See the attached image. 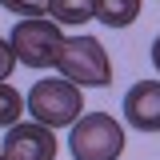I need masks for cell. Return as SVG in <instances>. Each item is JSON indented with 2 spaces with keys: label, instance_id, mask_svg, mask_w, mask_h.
<instances>
[{
  "label": "cell",
  "instance_id": "cell-1",
  "mask_svg": "<svg viewBox=\"0 0 160 160\" xmlns=\"http://www.w3.org/2000/svg\"><path fill=\"white\" fill-rule=\"evenodd\" d=\"M56 72L76 88H104L112 84V60L96 36H68L60 48Z\"/></svg>",
  "mask_w": 160,
  "mask_h": 160
},
{
  "label": "cell",
  "instance_id": "cell-2",
  "mask_svg": "<svg viewBox=\"0 0 160 160\" xmlns=\"http://www.w3.org/2000/svg\"><path fill=\"white\" fill-rule=\"evenodd\" d=\"M64 40L68 36L60 32L56 20L32 16V20H16V24H12L8 44H12V52H16V60L24 64V68H56Z\"/></svg>",
  "mask_w": 160,
  "mask_h": 160
},
{
  "label": "cell",
  "instance_id": "cell-3",
  "mask_svg": "<svg viewBox=\"0 0 160 160\" xmlns=\"http://www.w3.org/2000/svg\"><path fill=\"white\" fill-rule=\"evenodd\" d=\"M80 92L84 88L68 84V80H36L24 100H28V112H32L36 124H44V128H68L84 112V96Z\"/></svg>",
  "mask_w": 160,
  "mask_h": 160
},
{
  "label": "cell",
  "instance_id": "cell-4",
  "mask_svg": "<svg viewBox=\"0 0 160 160\" xmlns=\"http://www.w3.org/2000/svg\"><path fill=\"white\" fill-rule=\"evenodd\" d=\"M68 148H72L76 160H120V152H124V128L108 112H84L72 124Z\"/></svg>",
  "mask_w": 160,
  "mask_h": 160
},
{
  "label": "cell",
  "instance_id": "cell-5",
  "mask_svg": "<svg viewBox=\"0 0 160 160\" xmlns=\"http://www.w3.org/2000/svg\"><path fill=\"white\" fill-rule=\"evenodd\" d=\"M0 156L4 160H56V136H52V128H44L36 120L16 124L0 140Z\"/></svg>",
  "mask_w": 160,
  "mask_h": 160
},
{
  "label": "cell",
  "instance_id": "cell-6",
  "mask_svg": "<svg viewBox=\"0 0 160 160\" xmlns=\"http://www.w3.org/2000/svg\"><path fill=\"white\" fill-rule=\"evenodd\" d=\"M124 120L140 132H160V80H140L124 92Z\"/></svg>",
  "mask_w": 160,
  "mask_h": 160
},
{
  "label": "cell",
  "instance_id": "cell-7",
  "mask_svg": "<svg viewBox=\"0 0 160 160\" xmlns=\"http://www.w3.org/2000/svg\"><path fill=\"white\" fill-rule=\"evenodd\" d=\"M48 16L56 24H88L96 20V0H48Z\"/></svg>",
  "mask_w": 160,
  "mask_h": 160
},
{
  "label": "cell",
  "instance_id": "cell-8",
  "mask_svg": "<svg viewBox=\"0 0 160 160\" xmlns=\"http://www.w3.org/2000/svg\"><path fill=\"white\" fill-rule=\"evenodd\" d=\"M140 16V0H96V20L108 28H128Z\"/></svg>",
  "mask_w": 160,
  "mask_h": 160
},
{
  "label": "cell",
  "instance_id": "cell-9",
  "mask_svg": "<svg viewBox=\"0 0 160 160\" xmlns=\"http://www.w3.org/2000/svg\"><path fill=\"white\" fill-rule=\"evenodd\" d=\"M24 112H28V100L20 96L8 80H0V128H16Z\"/></svg>",
  "mask_w": 160,
  "mask_h": 160
},
{
  "label": "cell",
  "instance_id": "cell-10",
  "mask_svg": "<svg viewBox=\"0 0 160 160\" xmlns=\"http://www.w3.org/2000/svg\"><path fill=\"white\" fill-rule=\"evenodd\" d=\"M0 8H8L12 16L32 20V16H48V0H0Z\"/></svg>",
  "mask_w": 160,
  "mask_h": 160
},
{
  "label": "cell",
  "instance_id": "cell-11",
  "mask_svg": "<svg viewBox=\"0 0 160 160\" xmlns=\"http://www.w3.org/2000/svg\"><path fill=\"white\" fill-rule=\"evenodd\" d=\"M12 68H16V52H12V44H8V40H0V80L12 76Z\"/></svg>",
  "mask_w": 160,
  "mask_h": 160
},
{
  "label": "cell",
  "instance_id": "cell-12",
  "mask_svg": "<svg viewBox=\"0 0 160 160\" xmlns=\"http://www.w3.org/2000/svg\"><path fill=\"white\" fill-rule=\"evenodd\" d=\"M152 68H156V72H160V36L152 40Z\"/></svg>",
  "mask_w": 160,
  "mask_h": 160
},
{
  "label": "cell",
  "instance_id": "cell-13",
  "mask_svg": "<svg viewBox=\"0 0 160 160\" xmlns=\"http://www.w3.org/2000/svg\"><path fill=\"white\" fill-rule=\"evenodd\" d=\"M0 160H4V156H0Z\"/></svg>",
  "mask_w": 160,
  "mask_h": 160
}]
</instances>
